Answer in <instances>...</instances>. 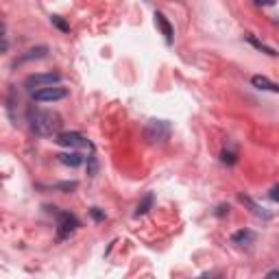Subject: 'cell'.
Listing matches in <instances>:
<instances>
[{"mask_svg":"<svg viewBox=\"0 0 279 279\" xmlns=\"http://www.w3.org/2000/svg\"><path fill=\"white\" fill-rule=\"evenodd\" d=\"M29 122L31 129L42 137H53L61 131V116L55 111H46V109H31L29 111Z\"/></svg>","mask_w":279,"mask_h":279,"instance_id":"6da1fadb","label":"cell"},{"mask_svg":"<svg viewBox=\"0 0 279 279\" xmlns=\"http://www.w3.org/2000/svg\"><path fill=\"white\" fill-rule=\"evenodd\" d=\"M57 216V240H65L79 229V218L70 212H61L57 207H48Z\"/></svg>","mask_w":279,"mask_h":279,"instance_id":"7a4b0ae2","label":"cell"},{"mask_svg":"<svg viewBox=\"0 0 279 279\" xmlns=\"http://www.w3.org/2000/svg\"><path fill=\"white\" fill-rule=\"evenodd\" d=\"M144 137L151 144H161L170 137V122L168 120H149L144 127Z\"/></svg>","mask_w":279,"mask_h":279,"instance_id":"3957f363","label":"cell"},{"mask_svg":"<svg viewBox=\"0 0 279 279\" xmlns=\"http://www.w3.org/2000/svg\"><path fill=\"white\" fill-rule=\"evenodd\" d=\"M57 140L55 142L63 146V149H87V151H92V144H89V140H85L81 133H77V131H65V133H57L55 135Z\"/></svg>","mask_w":279,"mask_h":279,"instance_id":"277c9868","label":"cell"},{"mask_svg":"<svg viewBox=\"0 0 279 279\" xmlns=\"http://www.w3.org/2000/svg\"><path fill=\"white\" fill-rule=\"evenodd\" d=\"M68 96V89L59 87V85H48V87H39L33 92V101L35 103H55Z\"/></svg>","mask_w":279,"mask_h":279,"instance_id":"5b68a950","label":"cell"},{"mask_svg":"<svg viewBox=\"0 0 279 279\" xmlns=\"http://www.w3.org/2000/svg\"><path fill=\"white\" fill-rule=\"evenodd\" d=\"M61 81V75H57V72H44V75H31L29 79H27V85L29 89H33V87H48V85H57Z\"/></svg>","mask_w":279,"mask_h":279,"instance_id":"8992f818","label":"cell"},{"mask_svg":"<svg viewBox=\"0 0 279 279\" xmlns=\"http://www.w3.org/2000/svg\"><path fill=\"white\" fill-rule=\"evenodd\" d=\"M153 18H155V24L159 27L164 39H166V44H172V39H175V29H172V24L168 22V18L161 11H155Z\"/></svg>","mask_w":279,"mask_h":279,"instance_id":"52a82bcc","label":"cell"},{"mask_svg":"<svg viewBox=\"0 0 279 279\" xmlns=\"http://www.w3.org/2000/svg\"><path fill=\"white\" fill-rule=\"evenodd\" d=\"M231 242L238 244V247H251L255 242V234L249 231V229H240V231H236L231 236Z\"/></svg>","mask_w":279,"mask_h":279,"instance_id":"ba28073f","label":"cell"},{"mask_svg":"<svg viewBox=\"0 0 279 279\" xmlns=\"http://www.w3.org/2000/svg\"><path fill=\"white\" fill-rule=\"evenodd\" d=\"M238 199H240V203L242 205H247V207L253 212V214H255V216H260V218H270V212H266L264 207H262V205H258L255 201H253L251 199V196H244V194H240V196H238Z\"/></svg>","mask_w":279,"mask_h":279,"instance_id":"9c48e42d","label":"cell"},{"mask_svg":"<svg viewBox=\"0 0 279 279\" xmlns=\"http://www.w3.org/2000/svg\"><path fill=\"white\" fill-rule=\"evenodd\" d=\"M251 83L253 87H258V89H268V92H279V85L273 83L268 77H262V75H255L251 79Z\"/></svg>","mask_w":279,"mask_h":279,"instance_id":"30bf717a","label":"cell"},{"mask_svg":"<svg viewBox=\"0 0 279 279\" xmlns=\"http://www.w3.org/2000/svg\"><path fill=\"white\" fill-rule=\"evenodd\" d=\"M57 157H59L63 166H70V168H79L81 164H83V155L81 153H61V155H57Z\"/></svg>","mask_w":279,"mask_h":279,"instance_id":"8fae6325","label":"cell"},{"mask_svg":"<svg viewBox=\"0 0 279 279\" xmlns=\"http://www.w3.org/2000/svg\"><path fill=\"white\" fill-rule=\"evenodd\" d=\"M244 39H247V42H249L253 48H258V51H262V53H266L268 57H275V55H277L275 48H270V46H266L264 42H260V39H258L255 35H251V33H249V35H244Z\"/></svg>","mask_w":279,"mask_h":279,"instance_id":"7c38bea8","label":"cell"},{"mask_svg":"<svg viewBox=\"0 0 279 279\" xmlns=\"http://www.w3.org/2000/svg\"><path fill=\"white\" fill-rule=\"evenodd\" d=\"M153 203H155V196L149 192V194H146L142 201L137 203V207H135V218H137V216H144L146 212H149V210L153 207Z\"/></svg>","mask_w":279,"mask_h":279,"instance_id":"4fadbf2b","label":"cell"},{"mask_svg":"<svg viewBox=\"0 0 279 279\" xmlns=\"http://www.w3.org/2000/svg\"><path fill=\"white\" fill-rule=\"evenodd\" d=\"M48 53V46H37V48H31V51H27V55L20 57V61H31V59H42V57H46Z\"/></svg>","mask_w":279,"mask_h":279,"instance_id":"5bb4252c","label":"cell"},{"mask_svg":"<svg viewBox=\"0 0 279 279\" xmlns=\"http://www.w3.org/2000/svg\"><path fill=\"white\" fill-rule=\"evenodd\" d=\"M51 22H53L61 33H70V24L63 22V18H59V15H51Z\"/></svg>","mask_w":279,"mask_h":279,"instance_id":"9a60e30c","label":"cell"},{"mask_svg":"<svg viewBox=\"0 0 279 279\" xmlns=\"http://www.w3.org/2000/svg\"><path fill=\"white\" fill-rule=\"evenodd\" d=\"M96 172H98V161H96V155L92 153V155L87 157V175H89V177H94Z\"/></svg>","mask_w":279,"mask_h":279,"instance_id":"2e32d148","label":"cell"},{"mask_svg":"<svg viewBox=\"0 0 279 279\" xmlns=\"http://www.w3.org/2000/svg\"><path fill=\"white\" fill-rule=\"evenodd\" d=\"M220 159H223V164H227V166H234V164L238 161L234 151H223V153H220Z\"/></svg>","mask_w":279,"mask_h":279,"instance_id":"e0dca14e","label":"cell"},{"mask_svg":"<svg viewBox=\"0 0 279 279\" xmlns=\"http://www.w3.org/2000/svg\"><path fill=\"white\" fill-rule=\"evenodd\" d=\"M55 188L57 190H63V192H72V190H77L79 188V183L77 181H65V183H57Z\"/></svg>","mask_w":279,"mask_h":279,"instance_id":"ac0fdd59","label":"cell"},{"mask_svg":"<svg viewBox=\"0 0 279 279\" xmlns=\"http://www.w3.org/2000/svg\"><path fill=\"white\" fill-rule=\"evenodd\" d=\"M7 51H9V39L5 37V31L0 27V53H7Z\"/></svg>","mask_w":279,"mask_h":279,"instance_id":"d6986e66","label":"cell"},{"mask_svg":"<svg viewBox=\"0 0 279 279\" xmlns=\"http://www.w3.org/2000/svg\"><path fill=\"white\" fill-rule=\"evenodd\" d=\"M89 214H92V218L96 220V223H101V220H105V212H101L98 207H92V210H89Z\"/></svg>","mask_w":279,"mask_h":279,"instance_id":"ffe728a7","label":"cell"},{"mask_svg":"<svg viewBox=\"0 0 279 279\" xmlns=\"http://www.w3.org/2000/svg\"><path fill=\"white\" fill-rule=\"evenodd\" d=\"M225 214H229V205H218L216 216H225Z\"/></svg>","mask_w":279,"mask_h":279,"instance_id":"44dd1931","label":"cell"},{"mask_svg":"<svg viewBox=\"0 0 279 279\" xmlns=\"http://www.w3.org/2000/svg\"><path fill=\"white\" fill-rule=\"evenodd\" d=\"M255 3L262 7H268V5H275V0H255Z\"/></svg>","mask_w":279,"mask_h":279,"instance_id":"7402d4cb","label":"cell"},{"mask_svg":"<svg viewBox=\"0 0 279 279\" xmlns=\"http://www.w3.org/2000/svg\"><path fill=\"white\" fill-rule=\"evenodd\" d=\"M277 190H279L277 185H273V190H270V199H273V201H277Z\"/></svg>","mask_w":279,"mask_h":279,"instance_id":"603a6c76","label":"cell"}]
</instances>
